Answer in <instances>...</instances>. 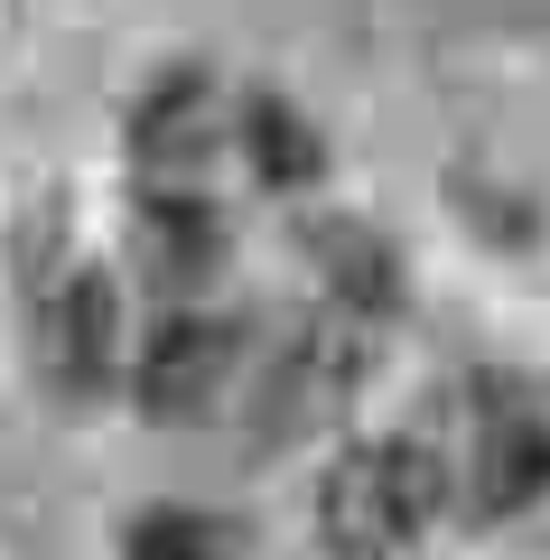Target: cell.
Segmentation results:
<instances>
[{"mask_svg":"<svg viewBox=\"0 0 550 560\" xmlns=\"http://www.w3.org/2000/svg\"><path fill=\"white\" fill-rule=\"evenodd\" d=\"M457 504V458L430 430H393V440H354L317 486V533L336 560H401L438 514Z\"/></svg>","mask_w":550,"mask_h":560,"instance_id":"1","label":"cell"},{"mask_svg":"<svg viewBox=\"0 0 550 560\" xmlns=\"http://www.w3.org/2000/svg\"><path fill=\"white\" fill-rule=\"evenodd\" d=\"M448 458H457V504L476 523H504L523 504H541L550 495V374L541 383H513V374L467 383Z\"/></svg>","mask_w":550,"mask_h":560,"instance_id":"2","label":"cell"},{"mask_svg":"<svg viewBox=\"0 0 550 560\" xmlns=\"http://www.w3.org/2000/svg\"><path fill=\"white\" fill-rule=\"evenodd\" d=\"M364 364H374L364 318H346V308L308 318L290 346H280V364L253 383V430H261V440H290V430L336 420V411L354 401V383H364Z\"/></svg>","mask_w":550,"mask_h":560,"instance_id":"3","label":"cell"},{"mask_svg":"<svg viewBox=\"0 0 550 560\" xmlns=\"http://www.w3.org/2000/svg\"><path fill=\"white\" fill-rule=\"evenodd\" d=\"M234 355H243V327L234 318H206V308H177V318L150 327V346L131 355V393L159 430H187L224 401L234 383Z\"/></svg>","mask_w":550,"mask_h":560,"instance_id":"4","label":"cell"},{"mask_svg":"<svg viewBox=\"0 0 550 560\" xmlns=\"http://www.w3.org/2000/svg\"><path fill=\"white\" fill-rule=\"evenodd\" d=\"M131 160H140V197H215L224 94H215V84H197V75H168L159 94H140Z\"/></svg>","mask_w":550,"mask_h":560,"instance_id":"5","label":"cell"},{"mask_svg":"<svg viewBox=\"0 0 550 560\" xmlns=\"http://www.w3.org/2000/svg\"><path fill=\"white\" fill-rule=\"evenodd\" d=\"M38 308H47V327H38L47 374H57L66 393H103V383L121 374V290H113V271L75 261Z\"/></svg>","mask_w":550,"mask_h":560,"instance_id":"6","label":"cell"},{"mask_svg":"<svg viewBox=\"0 0 550 560\" xmlns=\"http://www.w3.org/2000/svg\"><path fill=\"white\" fill-rule=\"evenodd\" d=\"M234 253V224H224V197H140V261L168 290H197V280L224 271Z\"/></svg>","mask_w":550,"mask_h":560,"instance_id":"7","label":"cell"},{"mask_svg":"<svg viewBox=\"0 0 550 560\" xmlns=\"http://www.w3.org/2000/svg\"><path fill=\"white\" fill-rule=\"evenodd\" d=\"M234 150H243V168H253V187H308L317 178V131L290 113V103H243V121H234Z\"/></svg>","mask_w":550,"mask_h":560,"instance_id":"8","label":"cell"},{"mask_svg":"<svg viewBox=\"0 0 550 560\" xmlns=\"http://www.w3.org/2000/svg\"><path fill=\"white\" fill-rule=\"evenodd\" d=\"M327 271H336V290H346V318H374V308L401 290L393 253H383V243H364V234H327Z\"/></svg>","mask_w":550,"mask_h":560,"instance_id":"9","label":"cell"},{"mask_svg":"<svg viewBox=\"0 0 550 560\" xmlns=\"http://www.w3.org/2000/svg\"><path fill=\"white\" fill-rule=\"evenodd\" d=\"M224 551H234V533L206 514H150L131 533V560H224Z\"/></svg>","mask_w":550,"mask_h":560,"instance_id":"10","label":"cell"}]
</instances>
